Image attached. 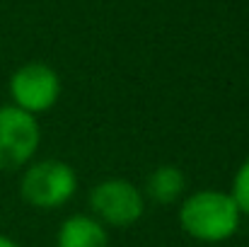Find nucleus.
<instances>
[{
	"label": "nucleus",
	"instance_id": "obj_6",
	"mask_svg": "<svg viewBox=\"0 0 249 247\" xmlns=\"http://www.w3.org/2000/svg\"><path fill=\"white\" fill-rule=\"evenodd\" d=\"M56 247H109V233L89 213H75L58 226Z\"/></svg>",
	"mask_w": 249,
	"mask_h": 247
},
{
	"label": "nucleus",
	"instance_id": "obj_3",
	"mask_svg": "<svg viewBox=\"0 0 249 247\" xmlns=\"http://www.w3.org/2000/svg\"><path fill=\"white\" fill-rule=\"evenodd\" d=\"M89 216L97 218L104 228H131L145 213V196L128 179H104L92 187L89 196Z\"/></svg>",
	"mask_w": 249,
	"mask_h": 247
},
{
	"label": "nucleus",
	"instance_id": "obj_4",
	"mask_svg": "<svg viewBox=\"0 0 249 247\" xmlns=\"http://www.w3.org/2000/svg\"><path fill=\"white\" fill-rule=\"evenodd\" d=\"M41 143L39 119L12 107H0V172L24 170L34 160Z\"/></svg>",
	"mask_w": 249,
	"mask_h": 247
},
{
	"label": "nucleus",
	"instance_id": "obj_1",
	"mask_svg": "<svg viewBox=\"0 0 249 247\" xmlns=\"http://www.w3.org/2000/svg\"><path fill=\"white\" fill-rule=\"evenodd\" d=\"M179 228L196 243H225L242 223V213L230 191L223 189H198L181 199L177 211Z\"/></svg>",
	"mask_w": 249,
	"mask_h": 247
},
{
	"label": "nucleus",
	"instance_id": "obj_5",
	"mask_svg": "<svg viewBox=\"0 0 249 247\" xmlns=\"http://www.w3.org/2000/svg\"><path fill=\"white\" fill-rule=\"evenodd\" d=\"M7 90H10L12 107L32 116H39L56 107L61 97V78L51 66L41 61H32V63L19 66L10 76Z\"/></svg>",
	"mask_w": 249,
	"mask_h": 247
},
{
	"label": "nucleus",
	"instance_id": "obj_2",
	"mask_svg": "<svg viewBox=\"0 0 249 247\" xmlns=\"http://www.w3.org/2000/svg\"><path fill=\"white\" fill-rule=\"evenodd\" d=\"M78 191V172L66 160L46 158L32 160L22 170L19 196L24 204L39 211H51L66 206Z\"/></svg>",
	"mask_w": 249,
	"mask_h": 247
},
{
	"label": "nucleus",
	"instance_id": "obj_8",
	"mask_svg": "<svg viewBox=\"0 0 249 247\" xmlns=\"http://www.w3.org/2000/svg\"><path fill=\"white\" fill-rule=\"evenodd\" d=\"M230 194L242 213V218H249V155L245 158V163L237 167L235 177H232V187Z\"/></svg>",
	"mask_w": 249,
	"mask_h": 247
},
{
	"label": "nucleus",
	"instance_id": "obj_9",
	"mask_svg": "<svg viewBox=\"0 0 249 247\" xmlns=\"http://www.w3.org/2000/svg\"><path fill=\"white\" fill-rule=\"evenodd\" d=\"M0 247H22L19 243H15L12 238H7V235H0Z\"/></svg>",
	"mask_w": 249,
	"mask_h": 247
},
{
	"label": "nucleus",
	"instance_id": "obj_7",
	"mask_svg": "<svg viewBox=\"0 0 249 247\" xmlns=\"http://www.w3.org/2000/svg\"><path fill=\"white\" fill-rule=\"evenodd\" d=\"M184 189H186V177L181 172V167L177 165H158L148 179H145V189H143V196L167 206V204H174L184 196Z\"/></svg>",
	"mask_w": 249,
	"mask_h": 247
}]
</instances>
